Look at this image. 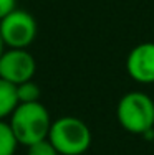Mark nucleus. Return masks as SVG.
<instances>
[{"label": "nucleus", "mask_w": 154, "mask_h": 155, "mask_svg": "<svg viewBox=\"0 0 154 155\" xmlns=\"http://www.w3.org/2000/svg\"><path fill=\"white\" fill-rule=\"evenodd\" d=\"M51 122L48 109L40 101L18 104L9 120L18 143L25 147L48 139Z\"/></svg>", "instance_id": "1"}, {"label": "nucleus", "mask_w": 154, "mask_h": 155, "mask_svg": "<svg viewBox=\"0 0 154 155\" xmlns=\"http://www.w3.org/2000/svg\"><path fill=\"white\" fill-rule=\"evenodd\" d=\"M119 125L129 134H148L154 127V101L148 94L131 91L119 99L116 107Z\"/></svg>", "instance_id": "2"}, {"label": "nucleus", "mask_w": 154, "mask_h": 155, "mask_svg": "<svg viewBox=\"0 0 154 155\" xmlns=\"http://www.w3.org/2000/svg\"><path fill=\"white\" fill-rule=\"evenodd\" d=\"M48 140L60 155H83L91 145V130L78 117L63 116L51 122Z\"/></svg>", "instance_id": "3"}, {"label": "nucleus", "mask_w": 154, "mask_h": 155, "mask_svg": "<svg viewBox=\"0 0 154 155\" xmlns=\"http://www.w3.org/2000/svg\"><path fill=\"white\" fill-rule=\"evenodd\" d=\"M36 21L27 10L15 8L0 20V35L9 48H27L36 38Z\"/></svg>", "instance_id": "4"}, {"label": "nucleus", "mask_w": 154, "mask_h": 155, "mask_svg": "<svg viewBox=\"0 0 154 155\" xmlns=\"http://www.w3.org/2000/svg\"><path fill=\"white\" fill-rule=\"evenodd\" d=\"M36 71L35 58L23 48H9L0 58V78L18 84L30 81Z\"/></svg>", "instance_id": "5"}, {"label": "nucleus", "mask_w": 154, "mask_h": 155, "mask_svg": "<svg viewBox=\"0 0 154 155\" xmlns=\"http://www.w3.org/2000/svg\"><path fill=\"white\" fill-rule=\"evenodd\" d=\"M126 71L139 84L154 83V41L139 43L128 53Z\"/></svg>", "instance_id": "6"}, {"label": "nucleus", "mask_w": 154, "mask_h": 155, "mask_svg": "<svg viewBox=\"0 0 154 155\" xmlns=\"http://www.w3.org/2000/svg\"><path fill=\"white\" fill-rule=\"evenodd\" d=\"M20 104L17 94V86L0 78V120H5L13 114Z\"/></svg>", "instance_id": "7"}, {"label": "nucleus", "mask_w": 154, "mask_h": 155, "mask_svg": "<svg viewBox=\"0 0 154 155\" xmlns=\"http://www.w3.org/2000/svg\"><path fill=\"white\" fill-rule=\"evenodd\" d=\"M18 140L9 122L0 120V155H13L17 150Z\"/></svg>", "instance_id": "8"}, {"label": "nucleus", "mask_w": 154, "mask_h": 155, "mask_svg": "<svg viewBox=\"0 0 154 155\" xmlns=\"http://www.w3.org/2000/svg\"><path fill=\"white\" fill-rule=\"evenodd\" d=\"M17 94L20 104H27V102H36L40 99V87L33 81H25V83L17 86Z\"/></svg>", "instance_id": "9"}, {"label": "nucleus", "mask_w": 154, "mask_h": 155, "mask_svg": "<svg viewBox=\"0 0 154 155\" xmlns=\"http://www.w3.org/2000/svg\"><path fill=\"white\" fill-rule=\"evenodd\" d=\"M27 155H60L58 150L53 147V143L50 142L48 139L40 140L36 143H32V145L27 147Z\"/></svg>", "instance_id": "10"}, {"label": "nucleus", "mask_w": 154, "mask_h": 155, "mask_svg": "<svg viewBox=\"0 0 154 155\" xmlns=\"http://www.w3.org/2000/svg\"><path fill=\"white\" fill-rule=\"evenodd\" d=\"M17 0H0V20H2L5 15H9L12 10H15Z\"/></svg>", "instance_id": "11"}, {"label": "nucleus", "mask_w": 154, "mask_h": 155, "mask_svg": "<svg viewBox=\"0 0 154 155\" xmlns=\"http://www.w3.org/2000/svg\"><path fill=\"white\" fill-rule=\"evenodd\" d=\"M3 51H5V43H3V38H2V35H0V58H2Z\"/></svg>", "instance_id": "12"}]
</instances>
